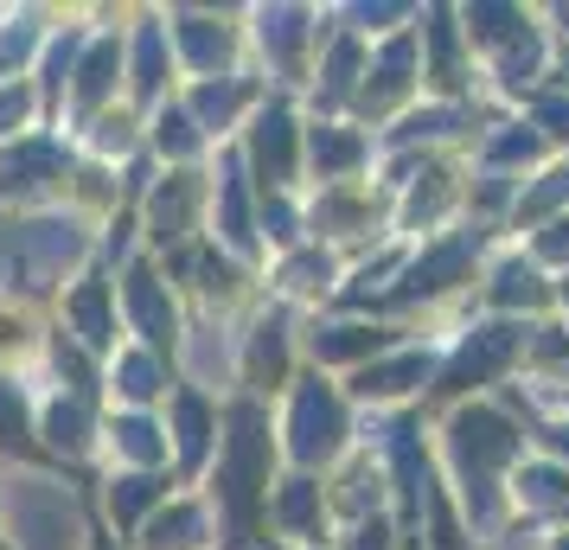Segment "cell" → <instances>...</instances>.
I'll return each mask as SVG.
<instances>
[{
  "mask_svg": "<svg viewBox=\"0 0 569 550\" xmlns=\"http://www.w3.org/2000/svg\"><path fill=\"white\" fill-rule=\"evenodd\" d=\"M295 448H301L308 461L339 448V410L320 391H308V397H301V410H295Z\"/></svg>",
  "mask_w": 569,
  "mask_h": 550,
  "instance_id": "cell-1",
  "label": "cell"
},
{
  "mask_svg": "<svg viewBox=\"0 0 569 550\" xmlns=\"http://www.w3.org/2000/svg\"><path fill=\"white\" fill-rule=\"evenodd\" d=\"M129 294H134V314H141V327H148V340H167V333H173V314L160 308L154 276H148V269H134L129 276Z\"/></svg>",
  "mask_w": 569,
  "mask_h": 550,
  "instance_id": "cell-2",
  "label": "cell"
},
{
  "mask_svg": "<svg viewBox=\"0 0 569 550\" xmlns=\"http://www.w3.org/2000/svg\"><path fill=\"white\" fill-rule=\"evenodd\" d=\"M58 167H64V160H58V148H46V141H39V148H27L20 160H7V167H0V180L20 186V192H32V186H46L39 173H58Z\"/></svg>",
  "mask_w": 569,
  "mask_h": 550,
  "instance_id": "cell-3",
  "label": "cell"
},
{
  "mask_svg": "<svg viewBox=\"0 0 569 550\" xmlns=\"http://www.w3.org/2000/svg\"><path fill=\"white\" fill-rule=\"evenodd\" d=\"M257 160H262V173H269V180H282V173H288V122H282V116H262Z\"/></svg>",
  "mask_w": 569,
  "mask_h": 550,
  "instance_id": "cell-4",
  "label": "cell"
},
{
  "mask_svg": "<svg viewBox=\"0 0 569 550\" xmlns=\"http://www.w3.org/2000/svg\"><path fill=\"white\" fill-rule=\"evenodd\" d=\"M71 314H78V327H83V340L90 346H109V308H103V289H83L78 301H71Z\"/></svg>",
  "mask_w": 569,
  "mask_h": 550,
  "instance_id": "cell-5",
  "label": "cell"
},
{
  "mask_svg": "<svg viewBox=\"0 0 569 550\" xmlns=\"http://www.w3.org/2000/svg\"><path fill=\"white\" fill-rule=\"evenodd\" d=\"M186 206H192V186L173 180V192H160V206H154V237H180Z\"/></svg>",
  "mask_w": 569,
  "mask_h": 550,
  "instance_id": "cell-6",
  "label": "cell"
},
{
  "mask_svg": "<svg viewBox=\"0 0 569 550\" xmlns=\"http://www.w3.org/2000/svg\"><path fill=\"white\" fill-rule=\"evenodd\" d=\"M180 448H186V461L206 454V403L199 397H180Z\"/></svg>",
  "mask_w": 569,
  "mask_h": 550,
  "instance_id": "cell-7",
  "label": "cell"
},
{
  "mask_svg": "<svg viewBox=\"0 0 569 550\" xmlns=\"http://www.w3.org/2000/svg\"><path fill=\"white\" fill-rule=\"evenodd\" d=\"M109 71H116V46H97V52H90V64H83V83H78L83 103H97V97L109 90Z\"/></svg>",
  "mask_w": 569,
  "mask_h": 550,
  "instance_id": "cell-8",
  "label": "cell"
},
{
  "mask_svg": "<svg viewBox=\"0 0 569 550\" xmlns=\"http://www.w3.org/2000/svg\"><path fill=\"white\" fill-rule=\"evenodd\" d=\"M192 531H199V519H192V512L154 519V538H148V550H186V544H192Z\"/></svg>",
  "mask_w": 569,
  "mask_h": 550,
  "instance_id": "cell-9",
  "label": "cell"
},
{
  "mask_svg": "<svg viewBox=\"0 0 569 550\" xmlns=\"http://www.w3.org/2000/svg\"><path fill=\"white\" fill-rule=\"evenodd\" d=\"M52 442H58V448H71V454L83 448V410H78V403H71V410L58 403V410H52Z\"/></svg>",
  "mask_w": 569,
  "mask_h": 550,
  "instance_id": "cell-10",
  "label": "cell"
},
{
  "mask_svg": "<svg viewBox=\"0 0 569 550\" xmlns=\"http://www.w3.org/2000/svg\"><path fill=\"white\" fill-rule=\"evenodd\" d=\"M0 442H27V410H20V397L0 391Z\"/></svg>",
  "mask_w": 569,
  "mask_h": 550,
  "instance_id": "cell-11",
  "label": "cell"
},
{
  "mask_svg": "<svg viewBox=\"0 0 569 550\" xmlns=\"http://www.w3.org/2000/svg\"><path fill=\"white\" fill-rule=\"evenodd\" d=\"M148 499H154V480H122V487H116V512H122V519H134Z\"/></svg>",
  "mask_w": 569,
  "mask_h": 550,
  "instance_id": "cell-12",
  "label": "cell"
},
{
  "mask_svg": "<svg viewBox=\"0 0 569 550\" xmlns=\"http://www.w3.org/2000/svg\"><path fill=\"white\" fill-rule=\"evenodd\" d=\"M160 83V32H141V90Z\"/></svg>",
  "mask_w": 569,
  "mask_h": 550,
  "instance_id": "cell-13",
  "label": "cell"
},
{
  "mask_svg": "<svg viewBox=\"0 0 569 550\" xmlns=\"http://www.w3.org/2000/svg\"><path fill=\"white\" fill-rule=\"evenodd\" d=\"M262 371H269V378L282 371V340H276V327H262V340H257V378Z\"/></svg>",
  "mask_w": 569,
  "mask_h": 550,
  "instance_id": "cell-14",
  "label": "cell"
},
{
  "mask_svg": "<svg viewBox=\"0 0 569 550\" xmlns=\"http://www.w3.org/2000/svg\"><path fill=\"white\" fill-rule=\"evenodd\" d=\"M422 366H390V371H365V391H403V378H416Z\"/></svg>",
  "mask_w": 569,
  "mask_h": 550,
  "instance_id": "cell-15",
  "label": "cell"
},
{
  "mask_svg": "<svg viewBox=\"0 0 569 550\" xmlns=\"http://www.w3.org/2000/svg\"><path fill=\"white\" fill-rule=\"evenodd\" d=\"M122 448L129 454H154V429L148 422H122Z\"/></svg>",
  "mask_w": 569,
  "mask_h": 550,
  "instance_id": "cell-16",
  "label": "cell"
},
{
  "mask_svg": "<svg viewBox=\"0 0 569 550\" xmlns=\"http://www.w3.org/2000/svg\"><path fill=\"white\" fill-rule=\"evenodd\" d=\"M129 391H134V397H154V391H160V384H154V366H141V359H134V366H129Z\"/></svg>",
  "mask_w": 569,
  "mask_h": 550,
  "instance_id": "cell-17",
  "label": "cell"
},
{
  "mask_svg": "<svg viewBox=\"0 0 569 550\" xmlns=\"http://www.w3.org/2000/svg\"><path fill=\"white\" fill-rule=\"evenodd\" d=\"M20 109H27V97H0V122H20Z\"/></svg>",
  "mask_w": 569,
  "mask_h": 550,
  "instance_id": "cell-18",
  "label": "cell"
}]
</instances>
